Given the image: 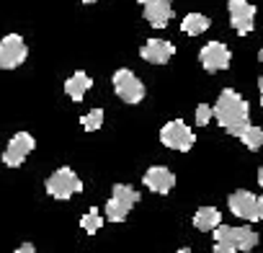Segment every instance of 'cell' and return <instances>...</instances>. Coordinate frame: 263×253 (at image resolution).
<instances>
[{
    "mask_svg": "<svg viewBox=\"0 0 263 253\" xmlns=\"http://www.w3.org/2000/svg\"><path fill=\"white\" fill-rule=\"evenodd\" d=\"M258 217L263 220V196H258Z\"/></svg>",
    "mask_w": 263,
    "mask_h": 253,
    "instance_id": "cell-25",
    "label": "cell"
},
{
    "mask_svg": "<svg viewBox=\"0 0 263 253\" xmlns=\"http://www.w3.org/2000/svg\"><path fill=\"white\" fill-rule=\"evenodd\" d=\"M101 225H103V217H101V212H98L96 207H90V209H88V214H83V220H80V227H83L88 235L98 232V230H101Z\"/></svg>",
    "mask_w": 263,
    "mask_h": 253,
    "instance_id": "cell-19",
    "label": "cell"
},
{
    "mask_svg": "<svg viewBox=\"0 0 263 253\" xmlns=\"http://www.w3.org/2000/svg\"><path fill=\"white\" fill-rule=\"evenodd\" d=\"M240 142L248 148V150H260L263 148V130L260 127H255V124H248L245 130H240Z\"/></svg>",
    "mask_w": 263,
    "mask_h": 253,
    "instance_id": "cell-18",
    "label": "cell"
},
{
    "mask_svg": "<svg viewBox=\"0 0 263 253\" xmlns=\"http://www.w3.org/2000/svg\"><path fill=\"white\" fill-rule=\"evenodd\" d=\"M145 186H147L150 191H155V194H171L173 186H176V176H173V171L165 168V166H153V168H147V173H145Z\"/></svg>",
    "mask_w": 263,
    "mask_h": 253,
    "instance_id": "cell-12",
    "label": "cell"
},
{
    "mask_svg": "<svg viewBox=\"0 0 263 253\" xmlns=\"http://www.w3.org/2000/svg\"><path fill=\"white\" fill-rule=\"evenodd\" d=\"M83 3H88V6H90V3H96V0H83Z\"/></svg>",
    "mask_w": 263,
    "mask_h": 253,
    "instance_id": "cell-30",
    "label": "cell"
},
{
    "mask_svg": "<svg viewBox=\"0 0 263 253\" xmlns=\"http://www.w3.org/2000/svg\"><path fill=\"white\" fill-rule=\"evenodd\" d=\"M212 253H237V248H232L227 243H214V250Z\"/></svg>",
    "mask_w": 263,
    "mask_h": 253,
    "instance_id": "cell-22",
    "label": "cell"
},
{
    "mask_svg": "<svg viewBox=\"0 0 263 253\" xmlns=\"http://www.w3.org/2000/svg\"><path fill=\"white\" fill-rule=\"evenodd\" d=\"M178 253H194V250H189V248H181V250H178Z\"/></svg>",
    "mask_w": 263,
    "mask_h": 253,
    "instance_id": "cell-28",
    "label": "cell"
},
{
    "mask_svg": "<svg viewBox=\"0 0 263 253\" xmlns=\"http://www.w3.org/2000/svg\"><path fill=\"white\" fill-rule=\"evenodd\" d=\"M209 26H212L209 16H204V13H189V16L183 19V24H181V31L189 34V37H199V34H204Z\"/></svg>",
    "mask_w": 263,
    "mask_h": 253,
    "instance_id": "cell-17",
    "label": "cell"
},
{
    "mask_svg": "<svg viewBox=\"0 0 263 253\" xmlns=\"http://www.w3.org/2000/svg\"><path fill=\"white\" fill-rule=\"evenodd\" d=\"M142 60L145 62H153V65H165L173 55H176V47L165 39H150L142 49H140Z\"/></svg>",
    "mask_w": 263,
    "mask_h": 253,
    "instance_id": "cell-13",
    "label": "cell"
},
{
    "mask_svg": "<svg viewBox=\"0 0 263 253\" xmlns=\"http://www.w3.org/2000/svg\"><path fill=\"white\" fill-rule=\"evenodd\" d=\"M26 55H29L26 42L18 34H8L0 39V70H13V67L24 65Z\"/></svg>",
    "mask_w": 263,
    "mask_h": 253,
    "instance_id": "cell-7",
    "label": "cell"
},
{
    "mask_svg": "<svg viewBox=\"0 0 263 253\" xmlns=\"http://www.w3.org/2000/svg\"><path fill=\"white\" fill-rule=\"evenodd\" d=\"M34 137L29 135V132H18V135H13V140L8 142V148H6V153H3V163L8 166V168H18L26 158H29V153L34 150Z\"/></svg>",
    "mask_w": 263,
    "mask_h": 253,
    "instance_id": "cell-9",
    "label": "cell"
},
{
    "mask_svg": "<svg viewBox=\"0 0 263 253\" xmlns=\"http://www.w3.org/2000/svg\"><path fill=\"white\" fill-rule=\"evenodd\" d=\"M199 60H201V65H204L206 73H219V70H227V67H230L232 55H230V49H227L222 42H209V44L199 52Z\"/></svg>",
    "mask_w": 263,
    "mask_h": 253,
    "instance_id": "cell-11",
    "label": "cell"
},
{
    "mask_svg": "<svg viewBox=\"0 0 263 253\" xmlns=\"http://www.w3.org/2000/svg\"><path fill=\"white\" fill-rule=\"evenodd\" d=\"M160 142L171 150H178V153H189L196 142V135L191 132V127L183 124L181 119H173L168 121L163 130H160Z\"/></svg>",
    "mask_w": 263,
    "mask_h": 253,
    "instance_id": "cell-4",
    "label": "cell"
},
{
    "mask_svg": "<svg viewBox=\"0 0 263 253\" xmlns=\"http://www.w3.org/2000/svg\"><path fill=\"white\" fill-rule=\"evenodd\" d=\"M258 60H260V62H263V49H260V52H258Z\"/></svg>",
    "mask_w": 263,
    "mask_h": 253,
    "instance_id": "cell-29",
    "label": "cell"
},
{
    "mask_svg": "<svg viewBox=\"0 0 263 253\" xmlns=\"http://www.w3.org/2000/svg\"><path fill=\"white\" fill-rule=\"evenodd\" d=\"M258 91H260V103H263V75L258 78Z\"/></svg>",
    "mask_w": 263,
    "mask_h": 253,
    "instance_id": "cell-26",
    "label": "cell"
},
{
    "mask_svg": "<svg viewBox=\"0 0 263 253\" xmlns=\"http://www.w3.org/2000/svg\"><path fill=\"white\" fill-rule=\"evenodd\" d=\"M227 11H230V24L240 37L253 31V26H255V6L253 3H248V0H230Z\"/></svg>",
    "mask_w": 263,
    "mask_h": 253,
    "instance_id": "cell-8",
    "label": "cell"
},
{
    "mask_svg": "<svg viewBox=\"0 0 263 253\" xmlns=\"http://www.w3.org/2000/svg\"><path fill=\"white\" fill-rule=\"evenodd\" d=\"M258 184L263 186V166H260V171H258Z\"/></svg>",
    "mask_w": 263,
    "mask_h": 253,
    "instance_id": "cell-27",
    "label": "cell"
},
{
    "mask_svg": "<svg viewBox=\"0 0 263 253\" xmlns=\"http://www.w3.org/2000/svg\"><path fill=\"white\" fill-rule=\"evenodd\" d=\"M145 19L150 26L165 29L173 19V8H171V3H150V6H145Z\"/></svg>",
    "mask_w": 263,
    "mask_h": 253,
    "instance_id": "cell-14",
    "label": "cell"
},
{
    "mask_svg": "<svg viewBox=\"0 0 263 253\" xmlns=\"http://www.w3.org/2000/svg\"><path fill=\"white\" fill-rule=\"evenodd\" d=\"M230 212L235 214V217H240V220H245V222H255V220H260L258 217V196L255 194H250V191H245V189H237L235 194H230Z\"/></svg>",
    "mask_w": 263,
    "mask_h": 253,
    "instance_id": "cell-10",
    "label": "cell"
},
{
    "mask_svg": "<svg viewBox=\"0 0 263 253\" xmlns=\"http://www.w3.org/2000/svg\"><path fill=\"white\" fill-rule=\"evenodd\" d=\"M214 119L219 121L222 130H227L230 135L237 137L240 130H245L250 124V106L237 91L224 88L214 103Z\"/></svg>",
    "mask_w": 263,
    "mask_h": 253,
    "instance_id": "cell-1",
    "label": "cell"
},
{
    "mask_svg": "<svg viewBox=\"0 0 263 253\" xmlns=\"http://www.w3.org/2000/svg\"><path fill=\"white\" fill-rule=\"evenodd\" d=\"M140 6H150V3H173V0H137Z\"/></svg>",
    "mask_w": 263,
    "mask_h": 253,
    "instance_id": "cell-24",
    "label": "cell"
},
{
    "mask_svg": "<svg viewBox=\"0 0 263 253\" xmlns=\"http://www.w3.org/2000/svg\"><path fill=\"white\" fill-rule=\"evenodd\" d=\"M140 202V194L137 189H132L129 184H116L111 189V199L106 202V220L111 222H124L126 214L132 212V207H135Z\"/></svg>",
    "mask_w": 263,
    "mask_h": 253,
    "instance_id": "cell-2",
    "label": "cell"
},
{
    "mask_svg": "<svg viewBox=\"0 0 263 253\" xmlns=\"http://www.w3.org/2000/svg\"><path fill=\"white\" fill-rule=\"evenodd\" d=\"M90 85H93L90 75L80 70V73H75V75H70V78H67V83H65V93H67L72 101H83V98H85V93L90 91Z\"/></svg>",
    "mask_w": 263,
    "mask_h": 253,
    "instance_id": "cell-15",
    "label": "cell"
},
{
    "mask_svg": "<svg viewBox=\"0 0 263 253\" xmlns=\"http://www.w3.org/2000/svg\"><path fill=\"white\" fill-rule=\"evenodd\" d=\"M80 124H83V130H85V132H96V130H101V124H103V111H101V109L88 111V114L80 119Z\"/></svg>",
    "mask_w": 263,
    "mask_h": 253,
    "instance_id": "cell-20",
    "label": "cell"
},
{
    "mask_svg": "<svg viewBox=\"0 0 263 253\" xmlns=\"http://www.w3.org/2000/svg\"><path fill=\"white\" fill-rule=\"evenodd\" d=\"M83 191V181L78 178V173L72 168H57L49 178H47V194L54 199H70L75 194Z\"/></svg>",
    "mask_w": 263,
    "mask_h": 253,
    "instance_id": "cell-3",
    "label": "cell"
},
{
    "mask_svg": "<svg viewBox=\"0 0 263 253\" xmlns=\"http://www.w3.org/2000/svg\"><path fill=\"white\" fill-rule=\"evenodd\" d=\"M16 253H39V250H36L31 243H24V245H18V248H16Z\"/></svg>",
    "mask_w": 263,
    "mask_h": 253,
    "instance_id": "cell-23",
    "label": "cell"
},
{
    "mask_svg": "<svg viewBox=\"0 0 263 253\" xmlns=\"http://www.w3.org/2000/svg\"><path fill=\"white\" fill-rule=\"evenodd\" d=\"M114 91H116V96L124 101V103H140L142 98H145V85H142V80L132 73V70H126V67H121V70H116L114 73Z\"/></svg>",
    "mask_w": 263,
    "mask_h": 253,
    "instance_id": "cell-5",
    "label": "cell"
},
{
    "mask_svg": "<svg viewBox=\"0 0 263 253\" xmlns=\"http://www.w3.org/2000/svg\"><path fill=\"white\" fill-rule=\"evenodd\" d=\"M212 116H214V106H206V103L196 106V124L199 127H206Z\"/></svg>",
    "mask_w": 263,
    "mask_h": 253,
    "instance_id": "cell-21",
    "label": "cell"
},
{
    "mask_svg": "<svg viewBox=\"0 0 263 253\" xmlns=\"http://www.w3.org/2000/svg\"><path fill=\"white\" fill-rule=\"evenodd\" d=\"M219 225H222V214H219L217 207H201V209L194 214V227L201 230V232H209V230L214 232Z\"/></svg>",
    "mask_w": 263,
    "mask_h": 253,
    "instance_id": "cell-16",
    "label": "cell"
},
{
    "mask_svg": "<svg viewBox=\"0 0 263 253\" xmlns=\"http://www.w3.org/2000/svg\"><path fill=\"white\" fill-rule=\"evenodd\" d=\"M214 243H227L237 250H253L258 245V232L250 227H235V225H219L214 230Z\"/></svg>",
    "mask_w": 263,
    "mask_h": 253,
    "instance_id": "cell-6",
    "label": "cell"
}]
</instances>
